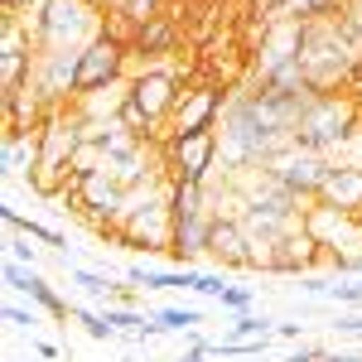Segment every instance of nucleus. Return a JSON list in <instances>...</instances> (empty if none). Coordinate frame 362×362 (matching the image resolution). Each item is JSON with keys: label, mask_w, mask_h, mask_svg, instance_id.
<instances>
[{"label": "nucleus", "mask_w": 362, "mask_h": 362, "mask_svg": "<svg viewBox=\"0 0 362 362\" xmlns=\"http://www.w3.org/2000/svg\"><path fill=\"white\" fill-rule=\"evenodd\" d=\"M358 136H362V112L348 92H329V97L314 92L309 112L300 116V131H295V140L319 150V155H334L343 145H353Z\"/></svg>", "instance_id": "nucleus-1"}, {"label": "nucleus", "mask_w": 362, "mask_h": 362, "mask_svg": "<svg viewBox=\"0 0 362 362\" xmlns=\"http://www.w3.org/2000/svg\"><path fill=\"white\" fill-rule=\"evenodd\" d=\"M131 83V49L112 39V34H97L87 49H78V73H73V102L92 97V92H107V87Z\"/></svg>", "instance_id": "nucleus-2"}, {"label": "nucleus", "mask_w": 362, "mask_h": 362, "mask_svg": "<svg viewBox=\"0 0 362 362\" xmlns=\"http://www.w3.org/2000/svg\"><path fill=\"white\" fill-rule=\"evenodd\" d=\"M237 87L227 83H194L179 92V107H174V116H169V136H194V131H218L223 126V112H227V97H232Z\"/></svg>", "instance_id": "nucleus-3"}, {"label": "nucleus", "mask_w": 362, "mask_h": 362, "mask_svg": "<svg viewBox=\"0 0 362 362\" xmlns=\"http://www.w3.org/2000/svg\"><path fill=\"white\" fill-rule=\"evenodd\" d=\"M218 150H223V140L218 131H194V136H169L160 145V155H165V174L169 184L174 179H194V184H208V169H218Z\"/></svg>", "instance_id": "nucleus-4"}, {"label": "nucleus", "mask_w": 362, "mask_h": 362, "mask_svg": "<svg viewBox=\"0 0 362 362\" xmlns=\"http://www.w3.org/2000/svg\"><path fill=\"white\" fill-rule=\"evenodd\" d=\"M329 165H334L329 155H319V150H309V145L295 140V145H290V150H280L266 169L276 174L280 184H290L305 203H314V198H319V184H324V174H329Z\"/></svg>", "instance_id": "nucleus-5"}, {"label": "nucleus", "mask_w": 362, "mask_h": 362, "mask_svg": "<svg viewBox=\"0 0 362 362\" xmlns=\"http://www.w3.org/2000/svg\"><path fill=\"white\" fill-rule=\"evenodd\" d=\"M314 203H329V208H338V213H362V165L358 160H338V165H329V174H324Z\"/></svg>", "instance_id": "nucleus-6"}, {"label": "nucleus", "mask_w": 362, "mask_h": 362, "mask_svg": "<svg viewBox=\"0 0 362 362\" xmlns=\"http://www.w3.org/2000/svg\"><path fill=\"white\" fill-rule=\"evenodd\" d=\"M208 256H213L223 271H251V242H247V232H242V223H232V218H218V223H213Z\"/></svg>", "instance_id": "nucleus-7"}, {"label": "nucleus", "mask_w": 362, "mask_h": 362, "mask_svg": "<svg viewBox=\"0 0 362 362\" xmlns=\"http://www.w3.org/2000/svg\"><path fill=\"white\" fill-rule=\"evenodd\" d=\"M213 213L203 218H174V242H169V256L179 266H194L198 256H208V242H213Z\"/></svg>", "instance_id": "nucleus-8"}, {"label": "nucleus", "mask_w": 362, "mask_h": 362, "mask_svg": "<svg viewBox=\"0 0 362 362\" xmlns=\"http://www.w3.org/2000/svg\"><path fill=\"white\" fill-rule=\"evenodd\" d=\"M44 165V136L29 131V136H10L5 140V179H34Z\"/></svg>", "instance_id": "nucleus-9"}, {"label": "nucleus", "mask_w": 362, "mask_h": 362, "mask_svg": "<svg viewBox=\"0 0 362 362\" xmlns=\"http://www.w3.org/2000/svg\"><path fill=\"white\" fill-rule=\"evenodd\" d=\"M169 208H174V218H203V213H213V208H208V184L174 179V184H169Z\"/></svg>", "instance_id": "nucleus-10"}, {"label": "nucleus", "mask_w": 362, "mask_h": 362, "mask_svg": "<svg viewBox=\"0 0 362 362\" xmlns=\"http://www.w3.org/2000/svg\"><path fill=\"white\" fill-rule=\"evenodd\" d=\"M97 145H102L107 165H121V160H131V155H140V150H145V140H136L131 131H121L116 121L107 126V131H102V140H97Z\"/></svg>", "instance_id": "nucleus-11"}, {"label": "nucleus", "mask_w": 362, "mask_h": 362, "mask_svg": "<svg viewBox=\"0 0 362 362\" xmlns=\"http://www.w3.org/2000/svg\"><path fill=\"white\" fill-rule=\"evenodd\" d=\"M25 295H29V300H34L39 309H44V314H54V319H73V305H68V300H58V295H54V285L39 276V271H34V280H29V290H25Z\"/></svg>", "instance_id": "nucleus-12"}, {"label": "nucleus", "mask_w": 362, "mask_h": 362, "mask_svg": "<svg viewBox=\"0 0 362 362\" xmlns=\"http://www.w3.org/2000/svg\"><path fill=\"white\" fill-rule=\"evenodd\" d=\"M155 319L165 324V334H189L194 324H203V314H198V309H179V305L155 309Z\"/></svg>", "instance_id": "nucleus-13"}, {"label": "nucleus", "mask_w": 362, "mask_h": 362, "mask_svg": "<svg viewBox=\"0 0 362 362\" xmlns=\"http://www.w3.org/2000/svg\"><path fill=\"white\" fill-rule=\"evenodd\" d=\"M116 10L140 29V25H150V20H160V15H165V0H121Z\"/></svg>", "instance_id": "nucleus-14"}, {"label": "nucleus", "mask_w": 362, "mask_h": 362, "mask_svg": "<svg viewBox=\"0 0 362 362\" xmlns=\"http://www.w3.org/2000/svg\"><path fill=\"white\" fill-rule=\"evenodd\" d=\"M218 305L232 309V314H251V309H256V295H251V290H242V285H227L223 295H218Z\"/></svg>", "instance_id": "nucleus-15"}, {"label": "nucleus", "mask_w": 362, "mask_h": 362, "mask_svg": "<svg viewBox=\"0 0 362 362\" xmlns=\"http://www.w3.org/2000/svg\"><path fill=\"white\" fill-rule=\"evenodd\" d=\"M29 242H34V237H10V261H20V266L34 271V266H39V251L29 247Z\"/></svg>", "instance_id": "nucleus-16"}, {"label": "nucleus", "mask_w": 362, "mask_h": 362, "mask_svg": "<svg viewBox=\"0 0 362 362\" xmlns=\"http://www.w3.org/2000/svg\"><path fill=\"white\" fill-rule=\"evenodd\" d=\"M0 276H5V285H10V290H20V295H25L29 280H34V271H29V266H20V261H5V271H0Z\"/></svg>", "instance_id": "nucleus-17"}, {"label": "nucleus", "mask_w": 362, "mask_h": 362, "mask_svg": "<svg viewBox=\"0 0 362 362\" xmlns=\"http://www.w3.org/2000/svg\"><path fill=\"white\" fill-rule=\"evenodd\" d=\"M5 324H10V329H29V334H34L39 314H34V309H20V305H5Z\"/></svg>", "instance_id": "nucleus-18"}, {"label": "nucleus", "mask_w": 362, "mask_h": 362, "mask_svg": "<svg viewBox=\"0 0 362 362\" xmlns=\"http://www.w3.org/2000/svg\"><path fill=\"white\" fill-rule=\"evenodd\" d=\"M334 334H343V338H362V314H338V319H334Z\"/></svg>", "instance_id": "nucleus-19"}, {"label": "nucleus", "mask_w": 362, "mask_h": 362, "mask_svg": "<svg viewBox=\"0 0 362 362\" xmlns=\"http://www.w3.org/2000/svg\"><path fill=\"white\" fill-rule=\"evenodd\" d=\"M280 338H290V343H305V324H276Z\"/></svg>", "instance_id": "nucleus-20"}, {"label": "nucleus", "mask_w": 362, "mask_h": 362, "mask_svg": "<svg viewBox=\"0 0 362 362\" xmlns=\"http://www.w3.org/2000/svg\"><path fill=\"white\" fill-rule=\"evenodd\" d=\"M34 353H39V358H49V362L58 358V348H54V343H49V338H34Z\"/></svg>", "instance_id": "nucleus-21"}, {"label": "nucleus", "mask_w": 362, "mask_h": 362, "mask_svg": "<svg viewBox=\"0 0 362 362\" xmlns=\"http://www.w3.org/2000/svg\"><path fill=\"white\" fill-rule=\"evenodd\" d=\"M324 362H362V353H329Z\"/></svg>", "instance_id": "nucleus-22"}, {"label": "nucleus", "mask_w": 362, "mask_h": 362, "mask_svg": "<svg viewBox=\"0 0 362 362\" xmlns=\"http://www.w3.org/2000/svg\"><path fill=\"white\" fill-rule=\"evenodd\" d=\"M87 5H92V10H102V15H107V10H116V5H121V0H87Z\"/></svg>", "instance_id": "nucleus-23"}, {"label": "nucleus", "mask_w": 362, "mask_h": 362, "mask_svg": "<svg viewBox=\"0 0 362 362\" xmlns=\"http://www.w3.org/2000/svg\"><path fill=\"white\" fill-rule=\"evenodd\" d=\"M126 362H140V358H126Z\"/></svg>", "instance_id": "nucleus-24"}, {"label": "nucleus", "mask_w": 362, "mask_h": 362, "mask_svg": "<svg viewBox=\"0 0 362 362\" xmlns=\"http://www.w3.org/2000/svg\"><path fill=\"white\" fill-rule=\"evenodd\" d=\"M358 223H362V213H358Z\"/></svg>", "instance_id": "nucleus-25"}]
</instances>
